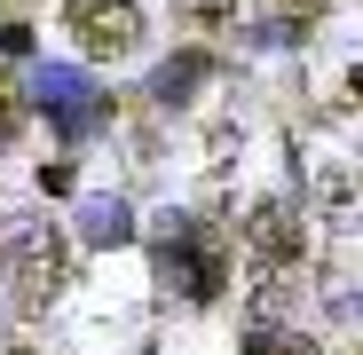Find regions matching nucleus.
<instances>
[{"instance_id":"6","label":"nucleus","mask_w":363,"mask_h":355,"mask_svg":"<svg viewBox=\"0 0 363 355\" xmlns=\"http://www.w3.org/2000/svg\"><path fill=\"white\" fill-rule=\"evenodd\" d=\"M221 9H229V0H182V16H190V24H213Z\"/></svg>"},{"instance_id":"4","label":"nucleus","mask_w":363,"mask_h":355,"mask_svg":"<svg viewBox=\"0 0 363 355\" xmlns=\"http://www.w3.org/2000/svg\"><path fill=\"white\" fill-rule=\"evenodd\" d=\"M316 213H324V221H363V174L324 166V174H316Z\"/></svg>"},{"instance_id":"5","label":"nucleus","mask_w":363,"mask_h":355,"mask_svg":"<svg viewBox=\"0 0 363 355\" xmlns=\"http://www.w3.org/2000/svg\"><path fill=\"white\" fill-rule=\"evenodd\" d=\"M87 229H95V237H111V245H118V237H127V213H118V205H95V213H87Z\"/></svg>"},{"instance_id":"1","label":"nucleus","mask_w":363,"mask_h":355,"mask_svg":"<svg viewBox=\"0 0 363 355\" xmlns=\"http://www.w3.org/2000/svg\"><path fill=\"white\" fill-rule=\"evenodd\" d=\"M72 40H79V55H95V64L135 55L143 47V9L135 0H72Z\"/></svg>"},{"instance_id":"2","label":"nucleus","mask_w":363,"mask_h":355,"mask_svg":"<svg viewBox=\"0 0 363 355\" xmlns=\"http://www.w3.org/2000/svg\"><path fill=\"white\" fill-rule=\"evenodd\" d=\"M9 253H16V284H24V300H48V292L72 276V253H64V237H55V229H16Z\"/></svg>"},{"instance_id":"8","label":"nucleus","mask_w":363,"mask_h":355,"mask_svg":"<svg viewBox=\"0 0 363 355\" xmlns=\"http://www.w3.org/2000/svg\"><path fill=\"white\" fill-rule=\"evenodd\" d=\"M9 355H40V347H9Z\"/></svg>"},{"instance_id":"3","label":"nucleus","mask_w":363,"mask_h":355,"mask_svg":"<svg viewBox=\"0 0 363 355\" xmlns=\"http://www.w3.org/2000/svg\"><path fill=\"white\" fill-rule=\"evenodd\" d=\"M245 245H253L269 269H292V261H300V221H292L284 198H261V205L245 213Z\"/></svg>"},{"instance_id":"7","label":"nucleus","mask_w":363,"mask_h":355,"mask_svg":"<svg viewBox=\"0 0 363 355\" xmlns=\"http://www.w3.org/2000/svg\"><path fill=\"white\" fill-rule=\"evenodd\" d=\"M24 47H32V32H24V24H0V55H24Z\"/></svg>"}]
</instances>
